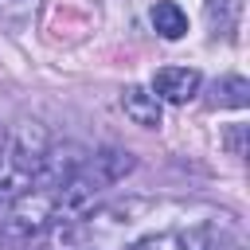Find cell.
<instances>
[{
  "label": "cell",
  "instance_id": "6da1fadb",
  "mask_svg": "<svg viewBox=\"0 0 250 250\" xmlns=\"http://www.w3.org/2000/svg\"><path fill=\"white\" fill-rule=\"evenodd\" d=\"M55 223V191L47 188H27L4 215H0V238L4 242H31L47 234Z\"/></svg>",
  "mask_w": 250,
  "mask_h": 250
},
{
  "label": "cell",
  "instance_id": "7a4b0ae2",
  "mask_svg": "<svg viewBox=\"0 0 250 250\" xmlns=\"http://www.w3.org/2000/svg\"><path fill=\"white\" fill-rule=\"evenodd\" d=\"M211 238H215V230L207 223H191V227H172V230H160V234H145L129 250H207Z\"/></svg>",
  "mask_w": 250,
  "mask_h": 250
},
{
  "label": "cell",
  "instance_id": "3957f363",
  "mask_svg": "<svg viewBox=\"0 0 250 250\" xmlns=\"http://www.w3.org/2000/svg\"><path fill=\"white\" fill-rule=\"evenodd\" d=\"M199 70L195 66H164L152 74V94L156 102H172V105H184L199 94Z\"/></svg>",
  "mask_w": 250,
  "mask_h": 250
},
{
  "label": "cell",
  "instance_id": "277c9868",
  "mask_svg": "<svg viewBox=\"0 0 250 250\" xmlns=\"http://www.w3.org/2000/svg\"><path fill=\"white\" fill-rule=\"evenodd\" d=\"M121 109H125V117H129L133 125H141V129H160L164 109H160V102H156L152 90H145V86H125Z\"/></svg>",
  "mask_w": 250,
  "mask_h": 250
},
{
  "label": "cell",
  "instance_id": "5b68a950",
  "mask_svg": "<svg viewBox=\"0 0 250 250\" xmlns=\"http://www.w3.org/2000/svg\"><path fill=\"white\" fill-rule=\"evenodd\" d=\"M211 105L219 109H246L250 105V82L242 74H227L211 86Z\"/></svg>",
  "mask_w": 250,
  "mask_h": 250
},
{
  "label": "cell",
  "instance_id": "8992f818",
  "mask_svg": "<svg viewBox=\"0 0 250 250\" xmlns=\"http://www.w3.org/2000/svg\"><path fill=\"white\" fill-rule=\"evenodd\" d=\"M152 27H156L160 39H184V35H188V16H184L180 4L156 0V4H152Z\"/></svg>",
  "mask_w": 250,
  "mask_h": 250
},
{
  "label": "cell",
  "instance_id": "52a82bcc",
  "mask_svg": "<svg viewBox=\"0 0 250 250\" xmlns=\"http://www.w3.org/2000/svg\"><path fill=\"white\" fill-rule=\"evenodd\" d=\"M238 16H242V0H207V23H211V35L230 39L234 27H238Z\"/></svg>",
  "mask_w": 250,
  "mask_h": 250
},
{
  "label": "cell",
  "instance_id": "ba28073f",
  "mask_svg": "<svg viewBox=\"0 0 250 250\" xmlns=\"http://www.w3.org/2000/svg\"><path fill=\"white\" fill-rule=\"evenodd\" d=\"M242 137H246V125H230V133H227V148H230L234 156H242V152H246Z\"/></svg>",
  "mask_w": 250,
  "mask_h": 250
}]
</instances>
